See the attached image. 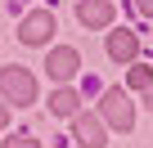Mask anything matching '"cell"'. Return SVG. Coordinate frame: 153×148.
<instances>
[{"label":"cell","instance_id":"9","mask_svg":"<svg viewBox=\"0 0 153 148\" xmlns=\"http://www.w3.org/2000/svg\"><path fill=\"white\" fill-rule=\"evenodd\" d=\"M126 85H131V90H153V67L131 63V72H126Z\"/></svg>","mask_w":153,"mask_h":148},{"label":"cell","instance_id":"13","mask_svg":"<svg viewBox=\"0 0 153 148\" xmlns=\"http://www.w3.org/2000/svg\"><path fill=\"white\" fill-rule=\"evenodd\" d=\"M144 94H149V108H153V90H144Z\"/></svg>","mask_w":153,"mask_h":148},{"label":"cell","instance_id":"10","mask_svg":"<svg viewBox=\"0 0 153 148\" xmlns=\"http://www.w3.org/2000/svg\"><path fill=\"white\" fill-rule=\"evenodd\" d=\"M5 148H41V139H32V135H14V139H5Z\"/></svg>","mask_w":153,"mask_h":148},{"label":"cell","instance_id":"11","mask_svg":"<svg viewBox=\"0 0 153 148\" xmlns=\"http://www.w3.org/2000/svg\"><path fill=\"white\" fill-rule=\"evenodd\" d=\"M5 126H9V103L0 99V130H5Z\"/></svg>","mask_w":153,"mask_h":148},{"label":"cell","instance_id":"7","mask_svg":"<svg viewBox=\"0 0 153 148\" xmlns=\"http://www.w3.org/2000/svg\"><path fill=\"white\" fill-rule=\"evenodd\" d=\"M135 49H140L135 32H108V58L113 63H135Z\"/></svg>","mask_w":153,"mask_h":148},{"label":"cell","instance_id":"2","mask_svg":"<svg viewBox=\"0 0 153 148\" xmlns=\"http://www.w3.org/2000/svg\"><path fill=\"white\" fill-rule=\"evenodd\" d=\"M99 112H104V121H108L113 130H131V126H135V108H131L126 90H108V94L99 99Z\"/></svg>","mask_w":153,"mask_h":148},{"label":"cell","instance_id":"4","mask_svg":"<svg viewBox=\"0 0 153 148\" xmlns=\"http://www.w3.org/2000/svg\"><path fill=\"white\" fill-rule=\"evenodd\" d=\"M45 72L63 85V81H72L76 72H81V54H76L72 45H63V49H50V58H45Z\"/></svg>","mask_w":153,"mask_h":148},{"label":"cell","instance_id":"12","mask_svg":"<svg viewBox=\"0 0 153 148\" xmlns=\"http://www.w3.org/2000/svg\"><path fill=\"white\" fill-rule=\"evenodd\" d=\"M135 5H140V14H149V18H153V0H135Z\"/></svg>","mask_w":153,"mask_h":148},{"label":"cell","instance_id":"8","mask_svg":"<svg viewBox=\"0 0 153 148\" xmlns=\"http://www.w3.org/2000/svg\"><path fill=\"white\" fill-rule=\"evenodd\" d=\"M50 108H54V117H76V112H81V94L68 90V85H59L50 94Z\"/></svg>","mask_w":153,"mask_h":148},{"label":"cell","instance_id":"6","mask_svg":"<svg viewBox=\"0 0 153 148\" xmlns=\"http://www.w3.org/2000/svg\"><path fill=\"white\" fill-rule=\"evenodd\" d=\"M76 18L86 27H108L113 23V0H81L76 5Z\"/></svg>","mask_w":153,"mask_h":148},{"label":"cell","instance_id":"3","mask_svg":"<svg viewBox=\"0 0 153 148\" xmlns=\"http://www.w3.org/2000/svg\"><path fill=\"white\" fill-rule=\"evenodd\" d=\"M72 130H76V144H81V148H104L108 144V130H104L99 112H76L72 117Z\"/></svg>","mask_w":153,"mask_h":148},{"label":"cell","instance_id":"1","mask_svg":"<svg viewBox=\"0 0 153 148\" xmlns=\"http://www.w3.org/2000/svg\"><path fill=\"white\" fill-rule=\"evenodd\" d=\"M0 99L27 108V103L36 99V81H32V72H27V67H0Z\"/></svg>","mask_w":153,"mask_h":148},{"label":"cell","instance_id":"5","mask_svg":"<svg viewBox=\"0 0 153 148\" xmlns=\"http://www.w3.org/2000/svg\"><path fill=\"white\" fill-rule=\"evenodd\" d=\"M50 32H54V18H50L45 9H36V14H27V18L18 23V40H23V45H45Z\"/></svg>","mask_w":153,"mask_h":148}]
</instances>
